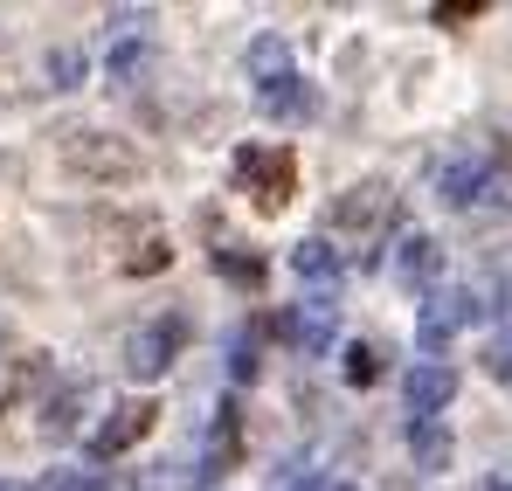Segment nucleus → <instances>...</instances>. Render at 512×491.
I'll list each match as a JSON object with an SVG mask.
<instances>
[{"label":"nucleus","mask_w":512,"mask_h":491,"mask_svg":"<svg viewBox=\"0 0 512 491\" xmlns=\"http://www.w3.org/2000/svg\"><path fill=\"white\" fill-rule=\"evenodd\" d=\"M56 153H63L70 173H84V180H139V153L125 139H111V132H90V125H70L56 139Z\"/></svg>","instance_id":"f257e3e1"},{"label":"nucleus","mask_w":512,"mask_h":491,"mask_svg":"<svg viewBox=\"0 0 512 491\" xmlns=\"http://www.w3.org/2000/svg\"><path fill=\"white\" fill-rule=\"evenodd\" d=\"M236 187H250L256 208L277 215V208L298 194V160H291V146H243V153H236Z\"/></svg>","instance_id":"f03ea898"},{"label":"nucleus","mask_w":512,"mask_h":491,"mask_svg":"<svg viewBox=\"0 0 512 491\" xmlns=\"http://www.w3.org/2000/svg\"><path fill=\"white\" fill-rule=\"evenodd\" d=\"M388 222H395L388 180H360V187H346L340 201H333V229H340V236H381Z\"/></svg>","instance_id":"7ed1b4c3"},{"label":"nucleus","mask_w":512,"mask_h":491,"mask_svg":"<svg viewBox=\"0 0 512 491\" xmlns=\"http://www.w3.org/2000/svg\"><path fill=\"white\" fill-rule=\"evenodd\" d=\"M180 339H187V319H153V326H139L125 339V374H132V381H160L173 367V353H180Z\"/></svg>","instance_id":"20e7f679"},{"label":"nucleus","mask_w":512,"mask_h":491,"mask_svg":"<svg viewBox=\"0 0 512 491\" xmlns=\"http://www.w3.org/2000/svg\"><path fill=\"white\" fill-rule=\"evenodd\" d=\"M333 312H340L333 298H305V305L277 312V319H270V332H277V339H291L298 353H326V346H333Z\"/></svg>","instance_id":"39448f33"},{"label":"nucleus","mask_w":512,"mask_h":491,"mask_svg":"<svg viewBox=\"0 0 512 491\" xmlns=\"http://www.w3.org/2000/svg\"><path fill=\"white\" fill-rule=\"evenodd\" d=\"M471 319H478V298H471V291H436L423 305V319H416L423 353H443V346L457 339V326H471Z\"/></svg>","instance_id":"423d86ee"},{"label":"nucleus","mask_w":512,"mask_h":491,"mask_svg":"<svg viewBox=\"0 0 512 491\" xmlns=\"http://www.w3.org/2000/svg\"><path fill=\"white\" fill-rule=\"evenodd\" d=\"M402 395H409V415H416V422H436V415L457 402V367H443V360H423V367H409Z\"/></svg>","instance_id":"0eeeda50"},{"label":"nucleus","mask_w":512,"mask_h":491,"mask_svg":"<svg viewBox=\"0 0 512 491\" xmlns=\"http://www.w3.org/2000/svg\"><path fill=\"white\" fill-rule=\"evenodd\" d=\"M153 415H160L153 402H118V409L90 429V457H125V450H132V443L153 429Z\"/></svg>","instance_id":"6e6552de"},{"label":"nucleus","mask_w":512,"mask_h":491,"mask_svg":"<svg viewBox=\"0 0 512 491\" xmlns=\"http://www.w3.org/2000/svg\"><path fill=\"white\" fill-rule=\"evenodd\" d=\"M236 450H243V409H236V402H222V409H215V429H208V457H201V485H208V478H222V471L236 464Z\"/></svg>","instance_id":"1a4fd4ad"},{"label":"nucleus","mask_w":512,"mask_h":491,"mask_svg":"<svg viewBox=\"0 0 512 491\" xmlns=\"http://www.w3.org/2000/svg\"><path fill=\"white\" fill-rule=\"evenodd\" d=\"M291 270H298L319 298H333V284H340V249L326 243V236H305V243L291 249Z\"/></svg>","instance_id":"9d476101"},{"label":"nucleus","mask_w":512,"mask_h":491,"mask_svg":"<svg viewBox=\"0 0 512 491\" xmlns=\"http://www.w3.org/2000/svg\"><path fill=\"white\" fill-rule=\"evenodd\" d=\"M485 187H492V160H485V153H478V160H450V166H443V180H436V194H443L450 208L485 201Z\"/></svg>","instance_id":"9b49d317"},{"label":"nucleus","mask_w":512,"mask_h":491,"mask_svg":"<svg viewBox=\"0 0 512 491\" xmlns=\"http://www.w3.org/2000/svg\"><path fill=\"white\" fill-rule=\"evenodd\" d=\"M153 70H160V49H153V42H118V49L104 56V83H118V90L146 83Z\"/></svg>","instance_id":"f8f14e48"},{"label":"nucleus","mask_w":512,"mask_h":491,"mask_svg":"<svg viewBox=\"0 0 512 491\" xmlns=\"http://www.w3.org/2000/svg\"><path fill=\"white\" fill-rule=\"evenodd\" d=\"M256 104H263V118H277V125L312 118V90H305V77H284V83H270V90H256Z\"/></svg>","instance_id":"ddd939ff"},{"label":"nucleus","mask_w":512,"mask_h":491,"mask_svg":"<svg viewBox=\"0 0 512 491\" xmlns=\"http://www.w3.org/2000/svg\"><path fill=\"white\" fill-rule=\"evenodd\" d=\"M436 270H443V249L429 243V236H402V249H395V277L423 291V284L436 277Z\"/></svg>","instance_id":"4468645a"},{"label":"nucleus","mask_w":512,"mask_h":491,"mask_svg":"<svg viewBox=\"0 0 512 491\" xmlns=\"http://www.w3.org/2000/svg\"><path fill=\"white\" fill-rule=\"evenodd\" d=\"M250 77H256V90H270V83L298 77V70H291V49H284V35H256V42H250Z\"/></svg>","instance_id":"2eb2a0df"},{"label":"nucleus","mask_w":512,"mask_h":491,"mask_svg":"<svg viewBox=\"0 0 512 491\" xmlns=\"http://www.w3.org/2000/svg\"><path fill=\"white\" fill-rule=\"evenodd\" d=\"M409 457H416V471H443L450 464V429L443 422H409Z\"/></svg>","instance_id":"dca6fc26"},{"label":"nucleus","mask_w":512,"mask_h":491,"mask_svg":"<svg viewBox=\"0 0 512 491\" xmlns=\"http://www.w3.org/2000/svg\"><path fill=\"white\" fill-rule=\"evenodd\" d=\"M340 374L353 381V388H374V381H381V353H374L367 339H353V346H346V360H340Z\"/></svg>","instance_id":"f3484780"},{"label":"nucleus","mask_w":512,"mask_h":491,"mask_svg":"<svg viewBox=\"0 0 512 491\" xmlns=\"http://www.w3.org/2000/svg\"><path fill=\"white\" fill-rule=\"evenodd\" d=\"M215 270H222L229 284H243V291L263 284V256H243V249H215Z\"/></svg>","instance_id":"a211bd4d"},{"label":"nucleus","mask_w":512,"mask_h":491,"mask_svg":"<svg viewBox=\"0 0 512 491\" xmlns=\"http://www.w3.org/2000/svg\"><path fill=\"white\" fill-rule=\"evenodd\" d=\"M173 263V249H167V236H146V243L125 256V277H153V270H167Z\"/></svg>","instance_id":"6ab92c4d"},{"label":"nucleus","mask_w":512,"mask_h":491,"mask_svg":"<svg viewBox=\"0 0 512 491\" xmlns=\"http://www.w3.org/2000/svg\"><path fill=\"white\" fill-rule=\"evenodd\" d=\"M42 491H111V478L104 471H49Z\"/></svg>","instance_id":"aec40b11"},{"label":"nucleus","mask_w":512,"mask_h":491,"mask_svg":"<svg viewBox=\"0 0 512 491\" xmlns=\"http://www.w3.org/2000/svg\"><path fill=\"white\" fill-rule=\"evenodd\" d=\"M256 367H263V360H256V332H236V346H229V374H236V381H256Z\"/></svg>","instance_id":"412c9836"},{"label":"nucleus","mask_w":512,"mask_h":491,"mask_svg":"<svg viewBox=\"0 0 512 491\" xmlns=\"http://www.w3.org/2000/svg\"><path fill=\"white\" fill-rule=\"evenodd\" d=\"M77 77H84V56H77V49H49V83L70 90Z\"/></svg>","instance_id":"4be33fe9"},{"label":"nucleus","mask_w":512,"mask_h":491,"mask_svg":"<svg viewBox=\"0 0 512 491\" xmlns=\"http://www.w3.org/2000/svg\"><path fill=\"white\" fill-rule=\"evenodd\" d=\"M464 21H478V0H443L436 7V28H464Z\"/></svg>","instance_id":"5701e85b"},{"label":"nucleus","mask_w":512,"mask_h":491,"mask_svg":"<svg viewBox=\"0 0 512 491\" xmlns=\"http://www.w3.org/2000/svg\"><path fill=\"white\" fill-rule=\"evenodd\" d=\"M0 491H35V485H14V478H0Z\"/></svg>","instance_id":"b1692460"},{"label":"nucleus","mask_w":512,"mask_h":491,"mask_svg":"<svg viewBox=\"0 0 512 491\" xmlns=\"http://www.w3.org/2000/svg\"><path fill=\"white\" fill-rule=\"evenodd\" d=\"M333 491H360V485H333Z\"/></svg>","instance_id":"393cba45"},{"label":"nucleus","mask_w":512,"mask_h":491,"mask_svg":"<svg viewBox=\"0 0 512 491\" xmlns=\"http://www.w3.org/2000/svg\"><path fill=\"white\" fill-rule=\"evenodd\" d=\"M0 346H7V332H0Z\"/></svg>","instance_id":"a878e982"}]
</instances>
